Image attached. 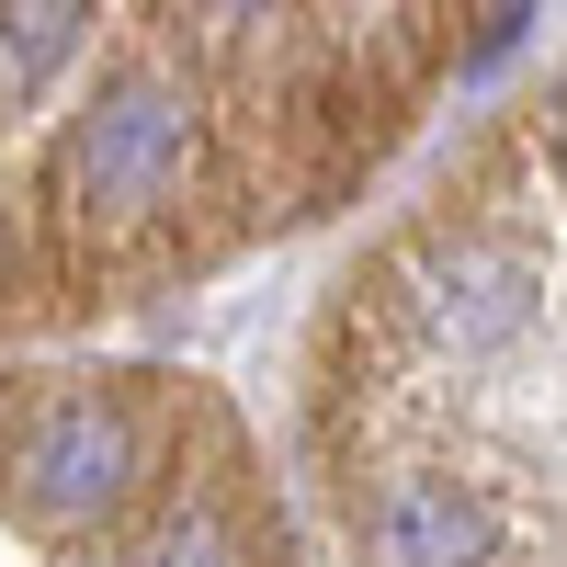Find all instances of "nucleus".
<instances>
[{"label":"nucleus","instance_id":"f03ea898","mask_svg":"<svg viewBox=\"0 0 567 567\" xmlns=\"http://www.w3.org/2000/svg\"><path fill=\"white\" fill-rule=\"evenodd\" d=\"M125 420L103 398H58V409H34L23 420V443H12V477L34 511H58V523H91V511H114L125 499Z\"/></svg>","mask_w":567,"mask_h":567},{"label":"nucleus","instance_id":"f257e3e1","mask_svg":"<svg viewBox=\"0 0 567 567\" xmlns=\"http://www.w3.org/2000/svg\"><path fill=\"white\" fill-rule=\"evenodd\" d=\"M182 159H194V136H182L171 91H114V103L91 114V136L69 148V194L103 205V216H148V205H171Z\"/></svg>","mask_w":567,"mask_h":567},{"label":"nucleus","instance_id":"7ed1b4c3","mask_svg":"<svg viewBox=\"0 0 567 567\" xmlns=\"http://www.w3.org/2000/svg\"><path fill=\"white\" fill-rule=\"evenodd\" d=\"M499 523L454 477H386L374 488V556L386 567H488Z\"/></svg>","mask_w":567,"mask_h":567},{"label":"nucleus","instance_id":"20e7f679","mask_svg":"<svg viewBox=\"0 0 567 567\" xmlns=\"http://www.w3.org/2000/svg\"><path fill=\"white\" fill-rule=\"evenodd\" d=\"M69 23H80V0H12V45H0V103H12V91H34L45 69L69 58Z\"/></svg>","mask_w":567,"mask_h":567},{"label":"nucleus","instance_id":"423d86ee","mask_svg":"<svg viewBox=\"0 0 567 567\" xmlns=\"http://www.w3.org/2000/svg\"><path fill=\"white\" fill-rule=\"evenodd\" d=\"M194 12H205V23H250L261 0H194Z\"/></svg>","mask_w":567,"mask_h":567},{"label":"nucleus","instance_id":"39448f33","mask_svg":"<svg viewBox=\"0 0 567 567\" xmlns=\"http://www.w3.org/2000/svg\"><path fill=\"white\" fill-rule=\"evenodd\" d=\"M136 567H239V545H227V534L205 523V511H182V523H171L148 556H136Z\"/></svg>","mask_w":567,"mask_h":567}]
</instances>
